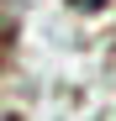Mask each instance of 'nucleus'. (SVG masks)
Returning a JSON list of instances; mask_svg holds the SVG:
<instances>
[{"mask_svg":"<svg viewBox=\"0 0 116 121\" xmlns=\"http://www.w3.org/2000/svg\"><path fill=\"white\" fill-rule=\"evenodd\" d=\"M69 5H74V11H85V16H95V11H106L111 0H69Z\"/></svg>","mask_w":116,"mask_h":121,"instance_id":"f03ea898","label":"nucleus"},{"mask_svg":"<svg viewBox=\"0 0 116 121\" xmlns=\"http://www.w3.org/2000/svg\"><path fill=\"white\" fill-rule=\"evenodd\" d=\"M11 48H16V11H11V0H0V74L11 63Z\"/></svg>","mask_w":116,"mask_h":121,"instance_id":"f257e3e1","label":"nucleus"}]
</instances>
